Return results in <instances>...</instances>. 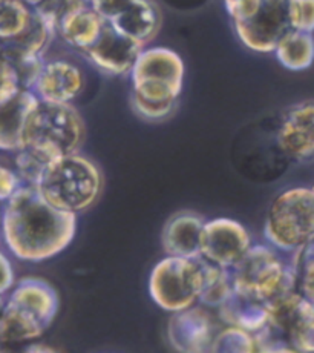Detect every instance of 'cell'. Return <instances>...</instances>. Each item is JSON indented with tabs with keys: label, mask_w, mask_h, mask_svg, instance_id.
Listing matches in <instances>:
<instances>
[{
	"label": "cell",
	"mask_w": 314,
	"mask_h": 353,
	"mask_svg": "<svg viewBox=\"0 0 314 353\" xmlns=\"http://www.w3.org/2000/svg\"><path fill=\"white\" fill-rule=\"evenodd\" d=\"M77 216L50 205L37 188L22 185L2 203L0 235L17 260L43 263L71 246L77 234Z\"/></svg>",
	"instance_id": "1"
},
{
	"label": "cell",
	"mask_w": 314,
	"mask_h": 353,
	"mask_svg": "<svg viewBox=\"0 0 314 353\" xmlns=\"http://www.w3.org/2000/svg\"><path fill=\"white\" fill-rule=\"evenodd\" d=\"M267 321L255 334L256 352H314V305L296 289L265 305Z\"/></svg>",
	"instance_id": "6"
},
{
	"label": "cell",
	"mask_w": 314,
	"mask_h": 353,
	"mask_svg": "<svg viewBox=\"0 0 314 353\" xmlns=\"http://www.w3.org/2000/svg\"><path fill=\"white\" fill-rule=\"evenodd\" d=\"M19 2H22L26 8H30L31 11H39L48 0H19Z\"/></svg>",
	"instance_id": "33"
},
{
	"label": "cell",
	"mask_w": 314,
	"mask_h": 353,
	"mask_svg": "<svg viewBox=\"0 0 314 353\" xmlns=\"http://www.w3.org/2000/svg\"><path fill=\"white\" fill-rule=\"evenodd\" d=\"M20 186H22V181H20L14 169L0 163V203L8 200Z\"/></svg>",
	"instance_id": "30"
},
{
	"label": "cell",
	"mask_w": 314,
	"mask_h": 353,
	"mask_svg": "<svg viewBox=\"0 0 314 353\" xmlns=\"http://www.w3.org/2000/svg\"><path fill=\"white\" fill-rule=\"evenodd\" d=\"M39 99L31 90H22L8 103L0 105V151L12 152L22 148L23 128Z\"/></svg>",
	"instance_id": "19"
},
{
	"label": "cell",
	"mask_w": 314,
	"mask_h": 353,
	"mask_svg": "<svg viewBox=\"0 0 314 353\" xmlns=\"http://www.w3.org/2000/svg\"><path fill=\"white\" fill-rule=\"evenodd\" d=\"M295 289L314 305V241L291 254Z\"/></svg>",
	"instance_id": "24"
},
{
	"label": "cell",
	"mask_w": 314,
	"mask_h": 353,
	"mask_svg": "<svg viewBox=\"0 0 314 353\" xmlns=\"http://www.w3.org/2000/svg\"><path fill=\"white\" fill-rule=\"evenodd\" d=\"M210 352H256L255 335L235 325L218 329Z\"/></svg>",
	"instance_id": "25"
},
{
	"label": "cell",
	"mask_w": 314,
	"mask_h": 353,
	"mask_svg": "<svg viewBox=\"0 0 314 353\" xmlns=\"http://www.w3.org/2000/svg\"><path fill=\"white\" fill-rule=\"evenodd\" d=\"M216 332L210 309L201 304L170 314L167 323L169 343L178 352H210Z\"/></svg>",
	"instance_id": "15"
},
{
	"label": "cell",
	"mask_w": 314,
	"mask_h": 353,
	"mask_svg": "<svg viewBox=\"0 0 314 353\" xmlns=\"http://www.w3.org/2000/svg\"><path fill=\"white\" fill-rule=\"evenodd\" d=\"M3 2H5V0H0V5H2V3H3Z\"/></svg>",
	"instance_id": "37"
},
{
	"label": "cell",
	"mask_w": 314,
	"mask_h": 353,
	"mask_svg": "<svg viewBox=\"0 0 314 353\" xmlns=\"http://www.w3.org/2000/svg\"><path fill=\"white\" fill-rule=\"evenodd\" d=\"M216 315L224 325H235L253 335L258 334L267 321L265 305L245 301L235 294H231L229 300L216 309Z\"/></svg>",
	"instance_id": "21"
},
{
	"label": "cell",
	"mask_w": 314,
	"mask_h": 353,
	"mask_svg": "<svg viewBox=\"0 0 314 353\" xmlns=\"http://www.w3.org/2000/svg\"><path fill=\"white\" fill-rule=\"evenodd\" d=\"M16 284V272L10 256L0 250V296L8 295Z\"/></svg>",
	"instance_id": "32"
},
{
	"label": "cell",
	"mask_w": 314,
	"mask_h": 353,
	"mask_svg": "<svg viewBox=\"0 0 314 353\" xmlns=\"http://www.w3.org/2000/svg\"><path fill=\"white\" fill-rule=\"evenodd\" d=\"M92 8L105 20H111L132 3V0H90Z\"/></svg>",
	"instance_id": "31"
},
{
	"label": "cell",
	"mask_w": 314,
	"mask_h": 353,
	"mask_svg": "<svg viewBox=\"0 0 314 353\" xmlns=\"http://www.w3.org/2000/svg\"><path fill=\"white\" fill-rule=\"evenodd\" d=\"M32 11L19 0H5L0 5V42H12L22 34L31 22Z\"/></svg>",
	"instance_id": "23"
},
{
	"label": "cell",
	"mask_w": 314,
	"mask_h": 353,
	"mask_svg": "<svg viewBox=\"0 0 314 353\" xmlns=\"http://www.w3.org/2000/svg\"><path fill=\"white\" fill-rule=\"evenodd\" d=\"M264 239L284 254H295L314 241V192L296 186L275 196L267 210Z\"/></svg>",
	"instance_id": "7"
},
{
	"label": "cell",
	"mask_w": 314,
	"mask_h": 353,
	"mask_svg": "<svg viewBox=\"0 0 314 353\" xmlns=\"http://www.w3.org/2000/svg\"><path fill=\"white\" fill-rule=\"evenodd\" d=\"M26 350H32V352H56L52 347H50V345H45V344H32Z\"/></svg>",
	"instance_id": "34"
},
{
	"label": "cell",
	"mask_w": 314,
	"mask_h": 353,
	"mask_svg": "<svg viewBox=\"0 0 314 353\" xmlns=\"http://www.w3.org/2000/svg\"><path fill=\"white\" fill-rule=\"evenodd\" d=\"M206 216L193 210H180L169 216L161 230V248L166 255L198 258Z\"/></svg>",
	"instance_id": "16"
},
{
	"label": "cell",
	"mask_w": 314,
	"mask_h": 353,
	"mask_svg": "<svg viewBox=\"0 0 314 353\" xmlns=\"http://www.w3.org/2000/svg\"><path fill=\"white\" fill-rule=\"evenodd\" d=\"M2 71H3V59H0V77H2Z\"/></svg>",
	"instance_id": "35"
},
{
	"label": "cell",
	"mask_w": 314,
	"mask_h": 353,
	"mask_svg": "<svg viewBox=\"0 0 314 353\" xmlns=\"http://www.w3.org/2000/svg\"><path fill=\"white\" fill-rule=\"evenodd\" d=\"M103 186L97 163L78 151L51 161L36 188L54 208L78 215L98 201Z\"/></svg>",
	"instance_id": "3"
},
{
	"label": "cell",
	"mask_w": 314,
	"mask_h": 353,
	"mask_svg": "<svg viewBox=\"0 0 314 353\" xmlns=\"http://www.w3.org/2000/svg\"><path fill=\"white\" fill-rule=\"evenodd\" d=\"M107 20L101 17L91 5L72 10L61 17L56 32L57 37L70 48L85 52L100 37Z\"/></svg>",
	"instance_id": "18"
},
{
	"label": "cell",
	"mask_w": 314,
	"mask_h": 353,
	"mask_svg": "<svg viewBox=\"0 0 314 353\" xmlns=\"http://www.w3.org/2000/svg\"><path fill=\"white\" fill-rule=\"evenodd\" d=\"M231 294H233V288H231L230 270L202 260V290L200 304L210 310H216L224 301L229 300Z\"/></svg>",
	"instance_id": "22"
},
{
	"label": "cell",
	"mask_w": 314,
	"mask_h": 353,
	"mask_svg": "<svg viewBox=\"0 0 314 353\" xmlns=\"http://www.w3.org/2000/svg\"><path fill=\"white\" fill-rule=\"evenodd\" d=\"M0 221H2V203H0Z\"/></svg>",
	"instance_id": "36"
},
{
	"label": "cell",
	"mask_w": 314,
	"mask_h": 353,
	"mask_svg": "<svg viewBox=\"0 0 314 353\" xmlns=\"http://www.w3.org/2000/svg\"><path fill=\"white\" fill-rule=\"evenodd\" d=\"M107 22L136 43L149 46L161 30L163 12L155 0H132L127 8Z\"/></svg>",
	"instance_id": "17"
},
{
	"label": "cell",
	"mask_w": 314,
	"mask_h": 353,
	"mask_svg": "<svg viewBox=\"0 0 314 353\" xmlns=\"http://www.w3.org/2000/svg\"><path fill=\"white\" fill-rule=\"evenodd\" d=\"M46 166L48 165L43 160H40L28 149L20 148L14 152V171L17 172L22 185L36 188Z\"/></svg>",
	"instance_id": "26"
},
{
	"label": "cell",
	"mask_w": 314,
	"mask_h": 353,
	"mask_svg": "<svg viewBox=\"0 0 314 353\" xmlns=\"http://www.w3.org/2000/svg\"><path fill=\"white\" fill-rule=\"evenodd\" d=\"M278 62L285 70L305 71L314 63V36L313 32L297 30L286 31L279 40L275 51Z\"/></svg>",
	"instance_id": "20"
},
{
	"label": "cell",
	"mask_w": 314,
	"mask_h": 353,
	"mask_svg": "<svg viewBox=\"0 0 314 353\" xmlns=\"http://www.w3.org/2000/svg\"><path fill=\"white\" fill-rule=\"evenodd\" d=\"M85 134V121L74 105L39 100L26 119L22 148L50 165L63 155L78 152Z\"/></svg>",
	"instance_id": "5"
},
{
	"label": "cell",
	"mask_w": 314,
	"mask_h": 353,
	"mask_svg": "<svg viewBox=\"0 0 314 353\" xmlns=\"http://www.w3.org/2000/svg\"><path fill=\"white\" fill-rule=\"evenodd\" d=\"M222 3L231 23H235L244 22V20L255 16L262 0H222Z\"/></svg>",
	"instance_id": "29"
},
{
	"label": "cell",
	"mask_w": 314,
	"mask_h": 353,
	"mask_svg": "<svg viewBox=\"0 0 314 353\" xmlns=\"http://www.w3.org/2000/svg\"><path fill=\"white\" fill-rule=\"evenodd\" d=\"M291 30L314 32V0H286Z\"/></svg>",
	"instance_id": "27"
},
{
	"label": "cell",
	"mask_w": 314,
	"mask_h": 353,
	"mask_svg": "<svg viewBox=\"0 0 314 353\" xmlns=\"http://www.w3.org/2000/svg\"><path fill=\"white\" fill-rule=\"evenodd\" d=\"M276 145L297 165L314 161V100H302L286 108L276 129Z\"/></svg>",
	"instance_id": "12"
},
{
	"label": "cell",
	"mask_w": 314,
	"mask_h": 353,
	"mask_svg": "<svg viewBox=\"0 0 314 353\" xmlns=\"http://www.w3.org/2000/svg\"><path fill=\"white\" fill-rule=\"evenodd\" d=\"M231 26L245 48L258 54H270L284 34L291 30L286 0H262L255 16Z\"/></svg>",
	"instance_id": "11"
},
{
	"label": "cell",
	"mask_w": 314,
	"mask_h": 353,
	"mask_svg": "<svg viewBox=\"0 0 314 353\" xmlns=\"http://www.w3.org/2000/svg\"><path fill=\"white\" fill-rule=\"evenodd\" d=\"M178 103H150V101H145L138 97H135L131 94V108L132 111L138 115L140 119L146 121H163L169 119L176 110Z\"/></svg>",
	"instance_id": "28"
},
{
	"label": "cell",
	"mask_w": 314,
	"mask_h": 353,
	"mask_svg": "<svg viewBox=\"0 0 314 353\" xmlns=\"http://www.w3.org/2000/svg\"><path fill=\"white\" fill-rule=\"evenodd\" d=\"M60 309L57 289L39 276H25L8 292L0 312V347L42 338Z\"/></svg>",
	"instance_id": "2"
},
{
	"label": "cell",
	"mask_w": 314,
	"mask_h": 353,
	"mask_svg": "<svg viewBox=\"0 0 314 353\" xmlns=\"http://www.w3.org/2000/svg\"><path fill=\"white\" fill-rule=\"evenodd\" d=\"M147 289L152 301L167 314L193 307L202 290V260L166 255L150 270Z\"/></svg>",
	"instance_id": "9"
},
{
	"label": "cell",
	"mask_w": 314,
	"mask_h": 353,
	"mask_svg": "<svg viewBox=\"0 0 314 353\" xmlns=\"http://www.w3.org/2000/svg\"><path fill=\"white\" fill-rule=\"evenodd\" d=\"M231 288L245 301L267 305L295 289V269L289 254L259 243L230 269Z\"/></svg>",
	"instance_id": "4"
},
{
	"label": "cell",
	"mask_w": 314,
	"mask_h": 353,
	"mask_svg": "<svg viewBox=\"0 0 314 353\" xmlns=\"http://www.w3.org/2000/svg\"><path fill=\"white\" fill-rule=\"evenodd\" d=\"M85 90L83 70L70 59H45L31 91L39 100L72 105Z\"/></svg>",
	"instance_id": "14"
},
{
	"label": "cell",
	"mask_w": 314,
	"mask_h": 353,
	"mask_svg": "<svg viewBox=\"0 0 314 353\" xmlns=\"http://www.w3.org/2000/svg\"><path fill=\"white\" fill-rule=\"evenodd\" d=\"M253 246L249 229L230 216L204 221L200 240V256L204 261L230 270Z\"/></svg>",
	"instance_id": "10"
},
{
	"label": "cell",
	"mask_w": 314,
	"mask_h": 353,
	"mask_svg": "<svg viewBox=\"0 0 314 353\" xmlns=\"http://www.w3.org/2000/svg\"><path fill=\"white\" fill-rule=\"evenodd\" d=\"M143 48L145 46L126 37L125 34L118 32L111 23L106 22L95 43L81 54L95 70L105 76L125 77L129 76Z\"/></svg>",
	"instance_id": "13"
},
{
	"label": "cell",
	"mask_w": 314,
	"mask_h": 353,
	"mask_svg": "<svg viewBox=\"0 0 314 353\" xmlns=\"http://www.w3.org/2000/svg\"><path fill=\"white\" fill-rule=\"evenodd\" d=\"M131 94L150 103H178L184 90L186 65L167 46H145L129 72Z\"/></svg>",
	"instance_id": "8"
},
{
	"label": "cell",
	"mask_w": 314,
	"mask_h": 353,
	"mask_svg": "<svg viewBox=\"0 0 314 353\" xmlns=\"http://www.w3.org/2000/svg\"><path fill=\"white\" fill-rule=\"evenodd\" d=\"M311 189H313V192H314V185H313V188H311Z\"/></svg>",
	"instance_id": "38"
}]
</instances>
